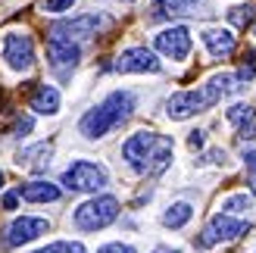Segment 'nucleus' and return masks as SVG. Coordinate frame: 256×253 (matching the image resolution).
<instances>
[{
  "instance_id": "nucleus-7",
  "label": "nucleus",
  "mask_w": 256,
  "mask_h": 253,
  "mask_svg": "<svg viewBox=\"0 0 256 253\" xmlns=\"http://www.w3.org/2000/svg\"><path fill=\"white\" fill-rule=\"evenodd\" d=\"M0 54H4L6 66L12 72H28L34 66V44L25 32H6L4 44H0Z\"/></svg>"
},
{
  "instance_id": "nucleus-2",
  "label": "nucleus",
  "mask_w": 256,
  "mask_h": 253,
  "mask_svg": "<svg viewBox=\"0 0 256 253\" xmlns=\"http://www.w3.org/2000/svg\"><path fill=\"white\" fill-rule=\"evenodd\" d=\"M116 219H119V200L110 197V194L84 200V204L75 210V216H72V222H75L78 232H100V228H106V225H112Z\"/></svg>"
},
{
  "instance_id": "nucleus-14",
  "label": "nucleus",
  "mask_w": 256,
  "mask_h": 253,
  "mask_svg": "<svg viewBox=\"0 0 256 253\" xmlns=\"http://www.w3.org/2000/svg\"><path fill=\"white\" fill-rule=\"evenodd\" d=\"M225 119L234 125L240 141H256V110L250 104H234L225 110Z\"/></svg>"
},
{
  "instance_id": "nucleus-20",
  "label": "nucleus",
  "mask_w": 256,
  "mask_h": 253,
  "mask_svg": "<svg viewBox=\"0 0 256 253\" xmlns=\"http://www.w3.org/2000/svg\"><path fill=\"white\" fill-rule=\"evenodd\" d=\"M253 19H256V6H253V4H247V6H232V10H228V22L238 25V28H247Z\"/></svg>"
},
{
  "instance_id": "nucleus-4",
  "label": "nucleus",
  "mask_w": 256,
  "mask_h": 253,
  "mask_svg": "<svg viewBox=\"0 0 256 253\" xmlns=\"http://www.w3.org/2000/svg\"><path fill=\"white\" fill-rule=\"evenodd\" d=\"M106 169L100 162H91V160H75L72 166H66L62 172V188L66 191H75V194H97L100 188L106 184Z\"/></svg>"
},
{
  "instance_id": "nucleus-26",
  "label": "nucleus",
  "mask_w": 256,
  "mask_h": 253,
  "mask_svg": "<svg viewBox=\"0 0 256 253\" xmlns=\"http://www.w3.org/2000/svg\"><path fill=\"white\" fill-rule=\"evenodd\" d=\"M97 253H134V247L132 244H104Z\"/></svg>"
},
{
  "instance_id": "nucleus-12",
  "label": "nucleus",
  "mask_w": 256,
  "mask_h": 253,
  "mask_svg": "<svg viewBox=\"0 0 256 253\" xmlns=\"http://www.w3.org/2000/svg\"><path fill=\"white\" fill-rule=\"evenodd\" d=\"M112 69L132 75V72H160L162 66H160V60H156V54H153L150 47H128L116 56Z\"/></svg>"
},
{
  "instance_id": "nucleus-24",
  "label": "nucleus",
  "mask_w": 256,
  "mask_h": 253,
  "mask_svg": "<svg viewBox=\"0 0 256 253\" xmlns=\"http://www.w3.org/2000/svg\"><path fill=\"white\" fill-rule=\"evenodd\" d=\"M38 6H41L44 12H66V10L75 6V0H41Z\"/></svg>"
},
{
  "instance_id": "nucleus-3",
  "label": "nucleus",
  "mask_w": 256,
  "mask_h": 253,
  "mask_svg": "<svg viewBox=\"0 0 256 253\" xmlns=\"http://www.w3.org/2000/svg\"><path fill=\"white\" fill-rule=\"evenodd\" d=\"M250 232V222L232 216V212H216V216L203 225V232L194 238V247L197 250H210L216 244H225V241H238Z\"/></svg>"
},
{
  "instance_id": "nucleus-6",
  "label": "nucleus",
  "mask_w": 256,
  "mask_h": 253,
  "mask_svg": "<svg viewBox=\"0 0 256 253\" xmlns=\"http://www.w3.org/2000/svg\"><path fill=\"white\" fill-rule=\"evenodd\" d=\"M156 144H160V134H156V132H134V134L122 144V160L128 162V169L138 172V175H147Z\"/></svg>"
},
{
  "instance_id": "nucleus-19",
  "label": "nucleus",
  "mask_w": 256,
  "mask_h": 253,
  "mask_svg": "<svg viewBox=\"0 0 256 253\" xmlns=\"http://www.w3.org/2000/svg\"><path fill=\"white\" fill-rule=\"evenodd\" d=\"M190 219H194V206L184 204V200H178V204H172L169 210L162 212V225H166V228H184Z\"/></svg>"
},
{
  "instance_id": "nucleus-22",
  "label": "nucleus",
  "mask_w": 256,
  "mask_h": 253,
  "mask_svg": "<svg viewBox=\"0 0 256 253\" xmlns=\"http://www.w3.org/2000/svg\"><path fill=\"white\" fill-rule=\"evenodd\" d=\"M250 206H253V197H247V194H234V197H228L225 204H222V210L232 212V216H238V212H247Z\"/></svg>"
},
{
  "instance_id": "nucleus-32",
  "label": "nucleus",
  "mask_w": 256,
  "mask_h": 253,
  "mask_svg": "<svg viewBox=\"0 0 256 253\" xmlns=\"http://www.w3.org/2000/svg\"><path fill=\"white\" fill-rule=\"evenodd\" d=\"M250 191H253V194H256V175H253V182H250Z\"/></svg>"
},
{
  "instance_id": "nucleus-33",
  "label": "nucleus",
  "mask_w": 256,
  "mask_h": 253,
  "mask_svg": "<svg viewBox=\"0 0 256 253\" xmlns=\"http://www.w3.org/2000/svg\"><path fill=\"white\" fill-rule=\"evenodd\" d=\"M0 188H4V172H0Z\"/></svg>"
},
{
  "instance_id": "nucleus-17",
  "label": "nucleus",
  "mask_w": 256,
  "mask_h": 253,
  "mask_svg": "<svg viewBox=\"0 0 256 253\" xmlns=\"http://www.w3.org/2000/svg\"><path fill=\"white\" fill-rule=\"evenodd\" d=\"M28 106L34 112H41V116H56V112H60V91L54 84H38L32 91Z\"/></svg>"
},
{
  "instance_id": "nucleus-15",
  "label": "nucleus",
  "mask_w": 256,
  "mask_h": 253,
  "mask_svg": "<svg viewBox=\"0 0 256 253\" xmlns=\"http://www.w3.org/2000/svg\"><path fill=\"white\" fill-rule=\"evenodd\" d=\"M50 156H54V144L41 141V144H32L16 154V166L19 169H28V172H41L50 166Z\"/></svg>"
},
{
  "instance_id": "nucleus-13",
  "label": "nucleus",
  "mask_w": 256,
  "mask_h": 253,
  "mask_svg": "<svg viewBox=\"0 0 256 253\" xmlns=\"http://www.w3.org/2000/svg\"><path fill=\"white\" fill-rule=\"evenodd\" d=\"M200 41H203V47H206L216 60L232 56V54H234V47H238V38H234L232 28H203Z\"/></svg>"
},
{
  "instance_id": "nucleus-25",
  "label": "nucleus",
  "mask_w": 256,
  "mask_h": 253,
  "mask_svg": "<svg viewBox=\"0 0 256 253\" xmlns=\"http://www.w3.org/2000/svg\"><path fill=\"white\" fill-rule=\"evenodd\" d=\"M32 125H34L32 116H19L16 122H12V138H25V134L32 132Z\"/></svg>"
},
{
  "instance_id": "nucleus-9",
  "label": "nucleus",
  "mask_w": 256,
  "mask_h": 253,
  "mask_svg": "<svg viewBox=\"0 0 256 253\" xmlns=\"http://www.w3.org/2000/svg\"><path fill=\"white\" fill-rule=\"evenodd\" d=\"M106 25L104 16L97 12H84V16H75V19H60L47 28L50 38H69V41H84V38H94L100 28Z\"/></svg>"
},
{
  "instance_id": "nucleus-10",
  "label": "nucleus",
  "mask_w": 256,
  "mask_h": 253,
  "mask_svg": "<svg viewBox=\"0 0 256 253\" xmlns=\"http://www.w3.org/2000/svg\"><path fill=\"white\" fill-rule=\"evenodd\" d=\"M50 232V222L41 219V216H19V219H12L6 225V232H4V247H19V244H28L34 241V238H41Z\"/></svg>"
},
{
  "instance_id": "nucleus-21",
  "label": "nucleus",
  "mask_w": 256,
  "mask_h": 253,
  "mask_svg": "<svg viewBox=\"0 0 256 253\" xmlns=\"http://www.w3.org/2000/svg\"><path fill=\"white\" fill-rule=\"evenodd\" d=\"M253 75H256V50H247L244 60H240V69H238V82L247 84V82H253Z\"/></svg>"
},
{
  "instance_id": "nucleus-1",
  "label": "nucleus",
  "mask_w": 256,
  "mask_h": 253,
  "mask_svg": "<svg viewBox=\"0 0 256 253\" xmlns=\"http://www.w3.org/2000/svg\"><path fill=\"white\" fill-rule=\"evenodd\" d=\"M132 112H134V94L132 91H112L94 110H88L82 116L78 132L84 138H91V141H97V138H106L110 132H116L122 122H128Z\"/></svg>"
},
{
  "instance_id": "nucleus-8",
  "label": "nucleus",
  "mask_w": 256,
  "mask_h": 253,
  "mask_svg": "<svg viewBox=\"0 0 256 253\" xmlns=\"http://www.w3.org/2000/svg\"><path fill=\"white\" fill-rule=\"evenodd\" d=\"M47 62L60 78H69L75 66L82 62V47L69 38H50L47 34Z\"/></svg>"
},
{
  "instance_id": "nucleus-30",
  "label": "nucleus",
  "mask_w": 256,
  "mask_h": 253,
  "mask_svg": "<svg viewBox=\"0 0 256 253\" xmlns=\"http://www.w3.org/2000/svg\"><path fill=\"white\" fill-rule=\"evenodd\" d=\"M210 156H212V162H222V166H225V150H210Z\"/></svg>"
},
{
  "instance_id": "nucleus-35",
  "label": "nucleus",
  "mask_w": 256,
  "mask_h": 253,
  "mask_svg": "<svg viewBox=\"0 0 256 253\" xmlns=\"http://www.w3.org/2000/svg\"><path fill=\"white\" fill-rule=\"evenodd\" d=\"M253 253H256V250H253Z\"/></svg>"
},
{
  "instance_id": "nucleus-27",
  "label": "nucleus",
  "mask_w": 256,
  "mask_h": 253,
  "mask_svg": "<svg viewBox=\"0 0 256 253\" xmlns=\"http://www.w3.org/2000/svg\"><path fill=\"white\" fill-rule=\"evenodd\" d=\"M188 144H190V150H200L203 144H206V138H203V132H190V138H188Z\"/></svg>"
},
{
  "instance_id": "nucleus-31",
  "label": "nucleus",
  "mask_w": 256,
  "mask_h": 253,
  "mask_svg": "<svg viewBox=\"0 0 256 253\" xmlns=\"http://www.w3.org/2000/svg\"><path fill=\"white\" fill-rule=\"evenodd\" d=\"M153 253H182V250H172V247H156Z\"/></svg>"
},
{
  "instance_id": "nucleus-5",
  "label": "nucleus",
  "mask_w": 256,
  "mask_h": 253,
  "mask_svg": "<svg viewBox=\"0 0 256 253\" xmlns=\"http://www.w3.org/2000/svg\"><path fill=\"white\" fill-rule=\"evenodd\" d=\"M216 104H219V100L206 91V84H200L197 91H178V94H172L169 100H166V112H169V119L182 122V119H190V116H197V112L210 110Z\"/></svg>"
},
{
  "instance_id": "nucleus-23",
  "label": "nucleus",
  "mask_w": 256,
  "mask_h": 253,
  "mask_svg": "<svg viewBox=\"0 0 256 253\" xmlns=\"http://www.w3.org/2000/svg\"><path fill=\"white\" fill-rule=\"evenodd\" d=\"M38 253H88V250H84L82 241H54V244H47Z\"/></svg>"
},
{
  "instance_id": "nucleus-16",
  "label": "nucleus",
  "mask_w": 256,
  "mask_h": 253,
  "mask_svg": "<svg viewBox=\"0 0 256 253\" xmlns=\"http://www.w3.org/2000/svg\"><path fill=\"white\" fill-rule=\"evenodd\" d=\"M150 22H156V19H178V16H197V4L194 0H153V6H150Z\"/></svg>"
},
{
  "instance_id": "nucleus-34",
  "label": "nucleus",
  "mask_w": 256,
  "mask_h": 253,
  "mask_svg": "<svg viewBox=\"0 0 256 253\" xmlns=\"http://www.w3.org/2000/svg\"><path fill=\"white\" fill-rule=\"evenodd\" d=\"M122 4H132V0H122Z\"/></svg>"
},
{
  "instance_id": "nucleus-29",
  "label": "nucleus",
  "mask_w": 256,
  "mask_h": 253,
  "mask_svg": "<svg viewBox=\"0 0 256 253\" xmlns=\"http://www.w3.org/2000/svg\"><path fill=\"white\" fill-rule=\"evenodd\" d=\"M244 166H247L250 175H256V150H247L244 154Z\"/></svg>"
},
{
  "instance_id": "nucleus-11",
  "label": "nucleus",
  "mask_w": 256,
  "mask_h": 253,
  "mask_svg": "<svg viewBox=\"0 0 256 253\" xmlns=\"http://www.w3.org/2000/svg\"><path fill=\"white\" fill-rule=\"evenodd\" d=\"M190 32L184 28V25H172V28H162L156 38H153V47L160 50V54H166L169 60H188L190 54Z\"/></svg>"
},
{
  "instance_id": "nucleus-18",
  "label": "nucleus",
  "mask_w": 256,
  "mask_h": 253,
  "mask_svg": "<svg viewBox=\"0 0 256 253\" xmlns=\"http://www.w3.org/2000/svg\"><path fill=\"white\" fill-rule=\"evenodd\" d=\"M19 200H28V204H56L60 188L50 182H28V184H19Z\"/></svg>"
},
{
  "instance_id": "nucleus-28",
  "label": "nucleus",
  "mask_w": 256,
  "mask_h": 253,
  "mask_svg": "<svg viewBox=\"0 0 256 253\" xmlns=\"http://www.w3.org/2000/svg\"><path fill=\"white\" fill-rule=\"evenodd\" d=\"M16 206H19V191L4 194V210H16Z\"/></svg>"
}]
</instances>
